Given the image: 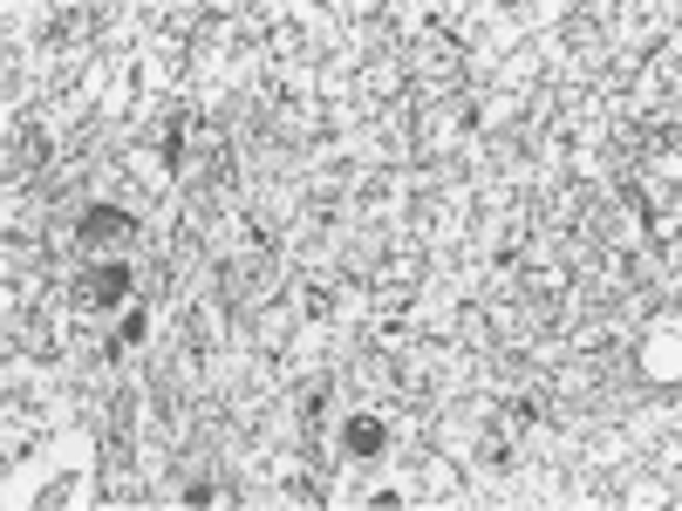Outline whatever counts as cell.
<instances>
[{"mask_svg": "<svg viewBox=\"0 0 682 511\" xmlns=\"http://www.w3.org/2000/svg\"><path fill=\"white\" fill-rule=\"evenodd\" d=\"M130 294V266L124 259H109V266H96V280H90V307H116V300H124Z\"/></svg>", "mask_w": 682, "mask_h": 511, "instance_id": "6da1fadb", "label": "cell"}, {"mask_svg": "<svg viewBox=\"0 0 682 511\" xmlns=\"http://www.w3.org/2000/svg\"><path fill=\"white\" fill-rule=\"evenodd\" d=\"M382 444H389V429H382L376 416H348V423H342V450H355V457H376Z\"/></svg>", "mask_w": 682, "mask_h": 511, "instance_id": "7a4b0ae2", "label": "cell"}, {"mask_svg": "<svg viewBox=\"0 0 682 511\" xmlns=\"http://www.w3.org/2000/svg\"><path fill=\"white\" fill-rule=\"evenodd\" d=\"M109 239H130V219L116 212V205H96L83 219V246H109Z\"/></svg>", "mask_w": 682, "mask_h": 511, "instance_id": "3957f363", "label": "cell"}]
</instances>
